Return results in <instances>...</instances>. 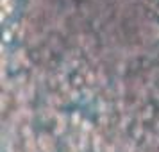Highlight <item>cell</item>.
I'll return each instance as SVG.
<instances>
[{"instance_id":"obj_2","label":"cell","mask_w":159,"mask_h":152,"mask_svg":"<svg viewBox=\"0 0 159 152\" xmlns=\"http://www.w3.org/2000/svg\"><path fill=\"white\" fill-rule=\"evenodd\" d=\"M2 11L6 13H13V6H15V0H2Z\"/></svg>"},{"instance_id":"obj_1","label":"cell","mask_w":159,"mask_h":152,"mask_svg":"<svg viewBox=\"0 0 159 152\" xmlns=\"http://www.w3.org/2000/svg\"><path fill=\"white\" fill-rule=\"evenodd\" d=\"M39 147H41L43 152H54V140H52V136L41 134L39 136Z\"/></svg>"}]
</instances>
